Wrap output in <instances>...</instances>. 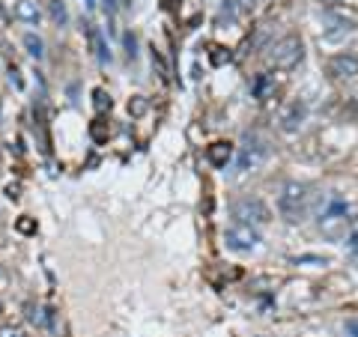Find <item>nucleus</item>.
Returning <instances> with one entry per match:
<instances>
[{"label": "nucleus", "mask_w": 358, "mask_h": 337, "mask_svg": "<svg viewBox=\"0 0 358 337\" xmlns=\"http://www.w3.org/2000/svg\"><path fill=\"white\" fill-rule=\"evenodd\" d=\"M346 224H350V203H346L343 197L331 194L326 200V206L320 212V230L329 236V239H343L346 236Z\"/></svg>", "instance_id": "obj_2"}, {"label": "nucleus", "mask_w": 358, "mask_h": 337, "mask_svg": "<svg viewBox=\"0 0 358 337\" xmlns=\"http://www.w3.org/2000/svg\"><path fill=\"white\" fill-rule=\"evenodd\" d=\"M126 45H129V57H134V36L126 33Z\"/></svg>", "instance_id": "obj_23"}, {"label": "nucleus", "mask_w": 358, "mask_h": 337, "mask_svg": "<svg viewBox=\"0 0 358 337\" xmlns=\"http://www.w3.org/2000/svg\"><path fill=\"white\" fill-rule=\"evenodd\" d=\"M346 331H350L352 337H358V320H346Z\"/></svg>", "instance_id": "obj_21"}, {"label": "nucleus", "mask_w": 358, "mask_h": 337, "mask_svg": "<svg viewBox=\"0 0 358 337\" xmlns=\"http://www.w3.org/2000/svg\"><path fill=\"white\" fill-rule=\"evenodd\" d=\"M0 313H3V305H0Z\"/></svg>", "instance_id": "obj_25"}, {"label": "nucleus", "mask_w": 358, "mask_h": 337, "mask_svg": "<svg viewBox=\"0 0 358 337\" xmlns=\"http://www.w3.org/2000/svg\"><path fill=\"white\" fill-rule=\"evenodd\" d=\"M24 310H27V322H33V325H42V322H45V317H42L45 310H42V308H36V305H27Z\"/></svg>", "instance_id": "obj_16"}, {"label": "nucleus", "mask_w": 358, "mask_h": 337, "mask_svg": "<svg viewBox=\"0 0 358 337\" xmlns=\"http://www.w3.org/2000/svg\"><path fill=\"white\" fill-rule=\"evenodd\" d=\"M48 9H51V18L57 21L60 27L66 24V21H69V15H66V6H63V0H48Z\"/></svg>", "instance_id": "obj_13"}, {"label": "nucleus", "mask_w": 358, "mask_h": 337, "mask_svg": "<svg viewBox=\"0 0 358 337\" xmlns=\"http://www.w3.org/2000/svg\"><path fill=\"white\" fill-rule=\"evenodd\" d=\"M296 263H317V266H326L329 260H326V257H296Z\"/></svg>", "instance_id": "obj_19"}, {"label": "nucleus", "mask_w": 358, "mask_h": 337, "mask_svg": "<svg viewBox=\"0 0 358 337\" xmlns=\"http://www.w3.org/2000/svg\"><path fill=\"white\" fill-rule=\"evenodd\" d=\"M305 57V42L299 36H284L275 42V48L268 51V60H272L275 69H293Z\"/></svg>", "instance_id": "obj_3"}, {"label": "nucleus", "mask_w": 358, "mask_h": 337, "mask_svg": "<svg viewBox=\"0 0 358 337\" xmlns=\"http://www.w3.org/2000/svg\"><path fill=\"white\" fill-rule=\"evenodd\" d=\"M15 18L18 21H24V24H39V6L33 3V0H15Z\"/></svg>", "instance_id": "obj_10"}, {"label": "nucleus", "mask_w": 358, "mask_h": 337, "mask_svg": "<svg viewBox=\"0 0 358 337\" xmlns=\"http://www.w3.org/2000/svg\"><path fill=\"white\" fill-rule=\"evenodd\" d=\"M206 159L215 164V167H227V162L233 159V143H227V141L212 143V147L206 150Z\"/></svg>", "instance_id": "obj_9"}, {"label": "nucleus", "mask_w": 358, "mask_h": 337, "mask_svg": "<svg viewBox=\"0 0 358 337\" xmlns=\"http://www.w3.org/2000/svg\"><path fill=\"white\" fill-rule=\"evenodd\" d=\"M129 110H131V114H134V117L147 114V99H143V96H134V99H131V102H129Z\"/></svg>", "instance_id": "obj_15"}, {"label": "nucleus", "mask_w": 358, "mask_h": 337, "mask_svg": "<svg viewBox=\"0 0 358 337\" xmlns=\"http://www.w3.org/2000/svg\"><path fill=\"white\" fill-rule=\"evenodd\" d=\"M233 218H236L239 224H248V227H260V224H268L272 212H268V206L260 197H245L233 206Z\"/></svg>", "instance_id": "obj_4"}, {"label": "nucleus", "mask_w": 358, "mask_h": 337, "mask_svg": "<svg viewBox=\"0 0 358 337\" xmlns=\"http://www.w3.org/2000/svg\"><path fill=\"white\" fill-rule=\"evenodd\" d=\"M87 36H90V45H93L99 63H108V60H110V51H108V45H105V39H102V33H99V27H90Z\"/></svg>", "instance_id": "obj_11"}, {"label": "nucleus", "mask_w": 358, "mask_h": 337, "mask_svg": "<svg viewBox=\"0 0 358 337\" xmlns=\"http://www.w3.org/2000/svg\"><path fill=\"white\" fill-rule=\"evenodd\" d=\"M224 245L230 251H254L260 245V233H257V227H248V224H233L224 233Z\"/></svg>", "instance_id": "obj_5"}, {"label": "nucleus", "mask_w": 358, "mask_h": 337, "mask_svg": "<svg viewBox=\"0 0 358 337\" xmlns=\"http://www.w3.org/2000/svg\"><path fill=\"white\" fill-rule=\"evenodd\" d=\"M278 209H281V215L289 224L301 221L310 209V188L305 182H287L281 188V194H278Z\"/></svg>", "instance_id": "obj_1"}, {"label": "nucleus", "mask_w": 358, "mask_h": 337, "mask_svg": "<svg viewBox=\"0 0 358 337\" xmlns=\"http://www.w3.org/2000/svg\"><path fill=\"white\" fill-rule=\"evenodd\" d=\"M96 108L99 110H105V108H110V96H105V89H96Z\"/></svg>", "instance_id": "obj_17"}, {"label": "nucleus", "mask_w": 358, "mask_h": 337, "mask_svg": "<svg viewBox=\"0 0 358 337\" xmlns=\"http://www.w3.org/2000/svg\"><path fill=\"white\" fill-rule=\"evenodd\" d=\"M346 242H350V248H352V251H358V230H355L352 236H346Z\"/></svg>", "instance_id": "obj_22"}, {"label": "nucleus", "mask_w": 358, "mask_h": 337, "mask_svg": "<svg viewBox=\"0 0 358 337\" xmlns=\"http://www.w3.org/2000/svg\"><path fill=\"white\" fill-rule=\"evenodd\" d=\"M0 337H27V334H24V329H21V325L6 322V325H0Z\"/></svg>", "instance_id": "obj_14"}, {"label": "nucleus", "mask_w": 358, "mask_h": 337, "mask_svg": "<svg viewBox=\"0 0 358 337\" xmlns=\"http://www.w3.org/2000/svg\"><path fill=\"white\" fill-rule=\"evenodd\" d=\"M266 162V147L257 138H248V143H245V150L239 155V171H257Z\"/></svg>", "instance_id": "obj_7"}, {"label": "nucleus", "mask_w": 358, "mask_h": 337, "mask_svg": "<svg viewBox=\"0 0 358 337\" xmlns=\"http://www.w3.org/2000/svg\"><path fill=\"white\" fill-rule=\"evenodd\" d=\"M18 230H21V233H33V230H36V224H33L30 218H21V221H18Z\"/></svg>", "instance_id": "obj_20"}, {"label": "nucleus", "mask_w": 358, "mask_h": 337, "mask_svg": "<svg viewBox=\"0 0 358 337\" xmlns=\"http://www.w3.org/2000/svg\"><path fill=\"white\" fill-rule=\"evenodd\" d=\"M24 48H27L30 57H36V60H42V57H45V51H42V39L36 36V33H27V36H24Z\"/></svg>", "instance_id": "obj_12"}, {"label": "nucleus", "mask_w": 358, "mask_h": 337, "mask_svg": "<svg viewBox=\"0 0 358 337\" xmlns=\"http://www.w3.org/2000/svg\"><path fill=\"white\" fill-rule=\"evenodd\" d=\"M329 72L334 78H355L358 75V54H338V57H331Z\"/></svg>", "instance_id": "obj_8"}, {"label": "nucleus", "mask_w": 358, "mask_h": 337, "mask_svg": "<svg viewBox=\"0 0 358 337\" xmlns=\"http://www.w3.org/2000/svg\"><path fill=\"white\" fill-rule=\"evenodd\" d=\"M322 3H338V0H322Z\"/></svg>", "instance_id": "obj_24"}, {"label": "nucleus", "mask_w": 358, "mask_h": 337, "mask_svg": "<svg viewBox=\"0 0 358 337\" xmlns=\"http://www.w3.org/2000/svg\"><path fill=\"white\" fill-rule=\"evenodd\" d=\"M93 138H96V141H105V138H108V131H105V126H102V120L93 122Z\"/></svg>", "instance_id": "obj_18"}, {"label": "nucleus", "mask_w": 358, "mask_h": 337, "mask_svg": "<svg viewBox=\"0 0 358 337\" xmlns=\"http://www.w3.org/2000/svg\"><path fill=\"white\" fill-rule=\"evenodd\" d=\"M305 117H308V108H305V102H289L284 110H281V131H287V134H293V131H299L301 129V122H305Z\"/></svg>", "instance_id": "obj_6"}]
</instances>
